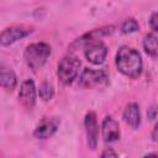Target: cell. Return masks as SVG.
Segmentation results:
<instances>
[{
  "mask_svg": "<svg viewBox=\"0 0 158 158\" xmlns=\"http://www.w3.org/2000/svg\"><path fill=\"white\" fill-rule=\"evenodd\" d=\"M123 121L132 128H138L141 125V111L139 106L136 102H130L126 105L123 112H122Z\"/></svg>",
  "mask_w": 158,
  "mask_h": 158,
  "instance_id": "13",
  "label": "cell"
},
{
  "mask_svg": "<svg viewBox=\"0 0 158 158\" xmlns=\"http://www.w3.org/2000/svg\"><path fill=\"white\" fill-rule=\"evenodd\" d=\"M84 127L86 133V143L90 149H95L98 146V138H99V126H98L96 114L94 111L86 112L84 117Z\"/></svg>",
  "mask_w": 158,
  "mask_h": 158,
  "instance_id": "9",
  "label": "cell"
},
{
  "mask_svg": "<svg viewBox=\"0 0 158 158\" xmlns=\"http://www.w3.org/2000/svg\"><path fill=\"white\" fill-rule=\"evenodd\" d=\"M138 30H139V25H138L137 20L133 19V17L126 19V20L122 22V25H121V32H122L123 35L135 33V32H137Z\"/></svg>",
  "mask_w": 158,
  "mask_h": 158,
  "instance_id": "16",
  "label": "cell"
},
{
  "mask_svg": "<svg viewBox=\"0 0 158 158\" xmlns=\"http://www.w3.org/2000/svg\"><path fill=\"white\" fill-rule=\"evenodd\" d=\"M147 115H148V118L154 120V118H156V116H157V109H156V106L149 107V109H148V111H147Z\"/></svg>",
  "mask_w": 158,
  "mask_h": 158,
  "instance_id": "19",
  "label": "cell"
},
{
  "mask_svg": "<svg viewBox=\"0 0 158 158\" xmlns=\"http://www.w3.org/2000/svg\"><path fill=\"white\" fill-rule=\"evenodd\" d=\"M60 118L57 116L43 117L33 131V136L38 139H47L52 137L59 128Z\"/></svg>",
  "mask_w": 158,
  "mask_h": 158,
  "instance_id": "7",
  "label": "cell"
},
{
  "mask_svg": "<svg viewBox=\"0 0 158 158\" xmlns=\"http://www.w3.org/2000/svg\"><path fill=\"white\" fill-rule=\"evenodd\" d=\"M38 95L43 101H49L54 96V89L48 81H42L38 88Z\"/></svg>",
  "mask_w": 158,
  "mask_h": 158,
  "instance_id": "15",
  "label": "cell"
},
{
  "mask_svg": "<svg viewBox=\"0 0 158 158\" xmlns=\"http://www.w3.org/2000/svg\"><path fill=\"white\" fill-rule=\"evenodd\" d=\"M143 49L144 52L152 58V59H156L157 58V53H158V47H157V35L156 32H152V33H148L144 36L143 38Z\"/></svg>",
  "mask_w": 158,
  "mask_h": 158,
  "instance_id": "14",
  "label": "cell"
},
{
  "mask_svg": "<svg viewBox=\"0 0 158 158\" xmlns=\"http://www.w3.org/2000/svg\"><path fill=\"white\" fill-rule=\"evenodd\" d=\"M101 157H102V158H106V157H114V158H115V157H117V153H116L112 148H106V149L101 153Z\"/></svg>",
  "mask_w": 158,
  "mask_h": 158,
  "instance_id": "18",
  "label": "cell"
},
{
  "mask_svg": "<svg viewBox=\"0 0 158 158\" xmlns=\"http://www.w3.org/2000/svg\"><path fill=\"white\" fill-rule=\"evenodd\" d=\"M149 26H151V28L153 30V32H157V31H158V15H157L156 11L151 15V19H149Z\"/></svg>",
  "mask_w": 158,
  "mask_h": 158,
  "instance_id": "17",
  "label": "cell"
},
{
  "mask_svg": "<svg viewBox=\"0 0 158 158\" xmlns=\"http://www.w3.org/2000/svg\"><path fill=\"white\" fill-rule=\"evenodd\" d=\"M115 64L120 73L123 75L137 79L142 73V58L138 51L128 46H121L115 57Z\"/></svg>",
  "mask_w": 158,
  "mask_h": 158,
  "instance_id": "1",
  "label": "cell"
},
{
  "mask_svg": "<svg viewBox=\"0 0 158 158\" xmlns=\"http://www.w3.org/2000/svg\"><path fill=\"white\" fill-rule=\"evenodd\" d=\"M101 132L102 138L106 143L116 142L120 138V126L116 120H114L111 116H106L101 125Z\"/></svg>",
  "mask_w": 158,
  "mask_h": 158,
  "instance_id": "10",
  "label": "cell"
},
{
  "mask_svg": "<svg viewBox=\"0 0 158 158\" xmlns=\"http://www.w3.org/2000/svg\"><path fill=\"white\" fill-rule=\"evenodd\" d=\"M115 31V27L114 26H104V27H100V28H95V30H91L90 32L83 35L80 38H78L73 46H84L86 42L89 41H94V40H100L101 37L104 36H110L112 35Z\"/></svg>",
  "mask_w": 158,
  "mask_h": 158,
  "instance_id": "12",
  "label": "cell"
},
{
  "mask_svg": "<svg viewBox=\"0 0 158 158\" xmlns=\"http://www.w3.org/2000/svg\"><path fill=\"white\" fill-rule=\"evenodd\" d=\"M78 85L84 89H104L109 85V74L102 69L85 68L79 75Z\"/></svg>",
  "mask_w": 158,
  "mask_h": 158,
  "instance_id": "4",
  "label": "cell"
},
{
  "mask_svg": "<svg viewBox=\"0 0 158 158\" xmlns=\"http://www.w3.org/2000/svg\"><path fill=\"white\" fill-rule=\"evenodd\" d=\"M33 32V27L25 26V25H15L5 28L0 32V47L10 46L19 40L27 37L30 33Z\"/></svg>",
  "mask_w": 158,
  "mask_h": 158,
  "instance_id": "6",
  "label": "cell"
},
{
  "mask_svg": "<svg viewBox=\"0 0 158 158\" xmlns=\"http://www.w3.org/2000/svg\"><path fill=\"white\" fill-rule=\"evenodd\" d=\"M107 47L102 41L99 40H94V41H89L84 44V54L85 58L88 59V62H90L91 64L99 65L102 64L107 57Z\"/></svg>",
  "mask_w": 158,
  "mask_h": 158,
  "instance_id": "5",
  "label": "cell"
},
{
  "mask_svg": "<svg viewBox=\"0 0 158 158\" xmlns=\"http://www.w3.org/2000/svg\"><path fill=\"white\" fill-rule=\"evenodd\" d=\"M157 130H158V125H154V127H153V132H152V138H153L154 142L157 141Z\"/></svg>",
  "mask_w": 158,
  "mask_h": 158,
  "instance_id": "20",
  "label": "cell"
},
{
  "mask_svg": "<svg viewBox=\"0 0 158 158\" xmlns=\"http://www.w3.org/2000/svg\"><path fill=\"white\" fill-rule=\"evenodd\" d=\"M17 86L16 73L7 65L0 64V88L7 91H12Z\"/></svg>",
  "mask_w": 158,
  "mask_h": 158,
  "instance_id": "11",
  "label": "cell"
},
{
  "mask_svg": "<svg viewBox=\"0 0 158 158\" xmlns=\"http://www.w3.org/2000/svg\"><path fill=\"white\" fill-rule=\"evenodd\" d=\"M36 85L32 79H26L22 81L19 89V101L26 110H32L36 104Z\"/></svg>",
  "mask_w": 158,
  "mask_h": 158,
  "instance_id": "8",
  "label": "cell"
},
{
  "mask_svg": "<svg viewBox=\"0 0 158 158\" xmlns=\"http://www.w3.org/2000/svg\"><path fill=\"white\" fill-rule=\"evenodd\" d=\"M51 46L46 42H33V43H30L25 52H23V59L27 64V67L36 72L38 69H41L47 59L49 58L51 56Z\"/></svg>",
  "mask_w": 158,
  "mask_h": 158,
  "instance_id": "2",
  "label": "cell"
},
{
  "mask_svg": "<svg viewBox=\"0 0 158 158\" xmlns=\"http://www.w3.org/2000/svg\"><path fill=\"white\" fill-rule=\"evenodd\" d=\"M79 69H80L79 58L75 57L74 54H67L58 63L57 75L63 84L69 85L77 79L79 74Z\"/></svg>",
  "mask_w": 158,
  "mask_h": 158,
  "instance_id": "3",
  "label": "cell"
}]
</instances>
